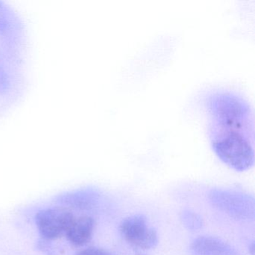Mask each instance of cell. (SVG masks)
<instances>
[{
  "label": "cell",
  "mask_w": 255,
  "mask_h": 255,
  "mask_svg": "<svg viewBox=\"0 0 255 255\" xmlns=\"http://www.w3.org/2000/svg\"><path fill=\"white\" fill-rule=\"evenodd\" d=\"M210 144L230 168L244 171L255 162V124L249 103L234 91H210L204 98Z\"/></svg>",
  "instance_id": "cell-1"
},
{
  "label": "cell",
  "mask_w": 255,
  "mask_h": 255,
  "mask_svg": "<svg viewBox=\"0 0 255 255\" xmlns=\"http://www.w3.org/2000/svg\"><path fill=\"white\" fill-rule=\"evenodd\" d=\"M213 207L239 221L255 219V203L253 195L234 189L215 188L208 193Z\"/></svg>",
  "instance_id": "cell-2"
},
{
  "label": "cell",
  "mask_w": 255,
  "mask_h": 255,
  "mask_svg": "<svg viewBox=\"0 0 255 255\" xmlns=\"http://www.w3.org/2000/svg\"><path fill=\"white\" fill-rule=\"evenodd\" d=\"M119 231L124 240L136 249L147 250L157 245V232L149 225L147 218L143 215L125 218L119 225Z\"/></svg>",
  "instance_id": "cell-3"
},
{
  "label": "cell",
  "mask_w": 255,
  "mask_h": 255,
  "mask_svg": "<svg viewBox=\"0 0 255 255\" xmlns=\"http://www.w3.org/2000/svg\"><path fill=\"white\" fill-rule=\"evenodd\" d=\"M74 215L66 209L51 207L38 212L36 215L37 228L46 240H57L65 236Z\"/></svg>",
  "instance_id": "cell-4"
},
{
  "label": "cell",
  "mask_w": 255,
  "mask_h": 255,
  "mask_svg": "<svg viewBox=\"0 0 255 255\" xmlns=\"http://www.w3.org/2000/svg\"><path fill=\"white\" fill-rule=\"evenodd\" d=\"M192 255H243L234 246L221 239L211 236H201L190 245Z\"/></svg>",
  "instance_id": "cell-5"
},
{
  "label": "cell",
  "mask_w": 255,
  "mask_h": 255,
  "mask_svg": "<svg viewBox=\"0 0 255 255\" xmlns=\"http://www.w3.org/2000/svg\"><path fill=\"white\" fill-rule=\"evenodd\" d=\"M95 227V220L91 216H74L65 237L72 246L82 247L92 240Z\"/></svg>",
  "instance_id": "cell-6"
},
{
  "label": "cell",
  "mask_w": 255,
  "mask_h": 255,
  "mask_svg": "<svg viewBox=\"0 0 255 255\" xmlns=\"http://www.w3.org/2000/svg\"><path fill=\"white\" fill-rule=\"evenodd\" d=\"M14 29V21L11 11L2 1H0V35L10 36Z\"/></svg>",
  "instance_id": "cell-7"
},
{
  "label": "cell",
  "mask_w": 255,
  "mask_h": 255,
  "mask_svg": "<svg viewBox=\"0 0 255 255\" xmlns=\"http://www.w3.org/2000/svg\"><path fill=\"white\" fill-rule=\"evenodd\" d=\"M180 219L183 225L189 231H198L203 227L202 218L192 210H183L180 215Z\"/></svg>",
  "instance_id": "cell-8"
},
{
  "label": "cell",
  "mask_w": 255,
  "mask_h": 255,
  "mask_svg": "<svg viewBox=\"0 0 255 255\" xmlns=\"http://www.w3.org/2000/svg\"><path fill=\"white\" fill-rule=\"evenodd\" d=\"M11 89V79L6 70L0 64V95H5Z\"/></svg>",
  "instance_id": "cell-9"
},
{
  "label": "cell",
  "mask_w": 255,
  "mask_h": 255,
  "mask_svg": "<svg viewBox=\"0 0 255 255\" xmlns=\"http://www.w3.org/2000/svg\"><path fill=\"white\" fill-rule=\"evenodd\" d=\"M76 255H113L107 251L96 247H89L80 251Z\"/></svg>",
  "instance_id": "cell-10"
}]
</instances>
